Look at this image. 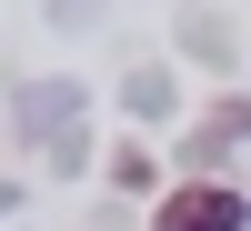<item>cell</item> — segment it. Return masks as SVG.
Instances as JSON below:
<instances>
[{
    "label": "cell",
    "instance_id": "cell-1",
    "mask_svg": "<svg viewBox=\"0 0 251 231\" xmlns=\"http://www.w3.org/2000/svg\"><path fill=\"white\" fill-rule=\"evenodd\" d=\"M241 221H251V201L231 181H191V191H171L151 211V231H241Z\"/></svg>",
    "mask_w": 251,
    "mask_h": 231
}]
</instances>
